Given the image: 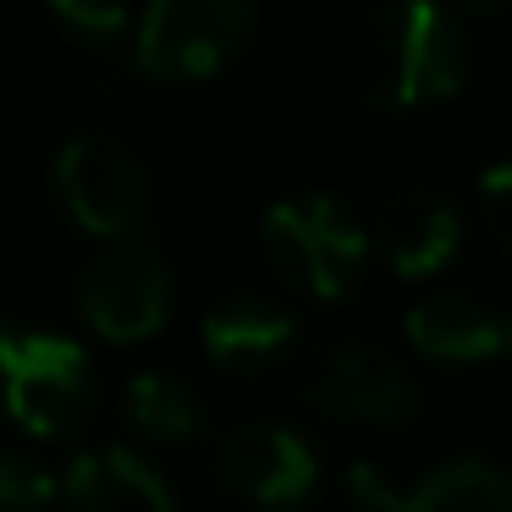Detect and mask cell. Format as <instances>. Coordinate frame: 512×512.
Masks as SVG:
<instances>
[{
	"label": "cell",
	"instance_id": "10",
	"mask_svg": "<svg viewBox=\"0 0 512 512\" xmlns=\"http://www.w3.org/2000/svg\"><path fill=\"white\" fill-rule=\"evenodd\" d=\"M375 226L397 276H430L457 254V204L430 182H408V188L386 193Z\"/></svg>",
	"mask_w": 512,
	"mask_h": 512
},
{
	"label": "cell",
	"instance_id": "15",
	"mask_svg": "<svg viewBox=\"0 0 512 512\" xmlns=\"http://www.w3.org/2000/svg\"><path fill=\"white\" fill-rule=\"evenodd\" d=\"M56 496V479L39 457L28 452H0V512H34Z\"/></svg>",
	"mask_w": 512,
	"mask_h": 512
},
{
	"label": "cell",
	"instance_id": "16",
	"mask_svg": "<svg viewBox=\"0 0 512 512\" xmlns=\"http://www.w3.org/2000/svg\"><path fill=\"white\" fill-rule=\"evenodd\" d=\"M50 6L83 39H116L127 23V0H50Z\"/></svg>",
	"mask_w": 512,
	"mask_h": 512
},
{
	"label": "cell",
	"instance_id": "18",
	"mask_svg": "<svg viewBox=\"0 0 512 512\" xmlns=\"http://www.w3.org/2000/svg\"><path fill=\"white\" fill-rule=\"evenodd\" d=\"M347 485H353L358 496L369 501V507H386V512H391V501H397V490H391V485H386V479H380L369 463H353V474H347Z\"/></svg>",
	"mask_w": 512,
	"mask_h": 512
},
{
	"label": "cell",
	"instance_id": "19",
	"mask_svg": "<svg viewBox=\"0 0 512 512\" xmlns=\"http://www.w3.org/2000/svg\"><path fill=\"white\" fill-rule=\"evenodd\" d=\"M490 6H496V0H490Z\"/></svg>",
	"mask_w": 512,
	"mask_h": 512
},
{
	"label": "cell",
	"instance_id": "12",
	"mask_svg": "<svg viewBox=\"0 0 512 512\" xmlns=\"http://www.w3.org/2000/svg\"><path fill=\"white\" fill-rule=\"evenodd\" d=\"M204 347L226 369L270 364L292 347V314L259 292H232V298L204 309Z\"/></svg>",
	"mask_w": 512,
	"mask_h": 512
},
{
	"label": "cell",
	"instance_id": "14",
	"mask_svg": "<svg viewBox=\"0 0 512 512\" xmlns=\"http://www.w3.org/2000/svg\"><path fill=\"white\" fill-rule=\"evenodd\" d=\"M122 413L138 435L149 441H188V435L204 430V408L177 375L166 369H138L122 391Z\"/></svg>",
	"mask_w": 512,
	"mask_h": 512
},
{
	"label": "cell",
	"instance_id": "17",
	"mask_svg": "<svg viewBox=\"0 0 512 512\" xmlns=\"http://www.w3.org/2000/svg\"><path fill=\"white\" fill-rule=\"evenodd\" d=\"M507 188H512V166L496 160L485 171V210H490V237L496 243H507Z\"/></svg>",
	"mask_w": 512,
	"mask_h": 512
},
{
	"label": "cell",
	"instance_id": "9",
	"mask_svg": "<svg viewBox=\"0 0 512 512\" xmlns=\"http://www.w3.org/2000/svg\"><path fill=\"white\" fill-rule=\"evenodd\" d=\"M67 512H177L171 479L133 446H89L67 463Z\"/></svg>",
	"mask_w": 512,
	"mask_h": 512
},
{
	"label": "cell",
	"instance_id": "13",
	"mask_svg": "<svg viewBox=\"0 0 512 512\" xmlns=\"http://www.w3.org/2000/svg\"><path fill=\"white\" fill-rule=\"evenodd\" d=\"M391 512H512V485L490 457H452L391 501Z\"/></svg>",
	"mask_w": 512,
	"mask_h": 512
},
{
	"label": "cell",
	"instance_id": "11",
	"mask_svg": "<svg viewBox=\"0 0 512 512\" xmlns=\"http://www.w3.org/2000/svg\"><path fill=\"white\" fill-rule=\"evenodd\" d=\"M507 336H512L507 314L463 287L424 292L408 309V342L430 358H496L507 347Z\"/></svg>",
	"mask_w": 512,
	"mask_h": 512
},
{
	"label": "cell",
	"instance_id": "8",
	"mask_svg": "<svg viewBox=\"0 0 512 512\" xmlns=\"http://www.w3.org/2000/svg\"><path fill=\"white\" fill-rule=\"evenodd\" d=\"M210 474L259 507H292L314 490L320 457L292 424L270 413H237L210 441Z\"/></svg>",
	"mask_w": 512,
	"mask_h": 512
},
{
	"label": "cell",
	"instance_id": "4",
	"mask_svg": "<svg viewBox=\"0 0 512 512\" xmlns=\"http://www.w3.org/2000/svg\"><path fill=\"white\" fill-rule=\"evenodd\" d=\"M292 391L320 413L364 424H408L424 413V391L413 386L408 364L386 342H320L292 364Z\"/></svg>",
	"mask_w": 512,
	"mask_h": 512
},
{
	"label": "cell",
	"instance_id": "3",
	"mask_svg": "<svg viewBox=\"0 0 512 512\" xmlns=\"http://www.w3.org/2000/svg\"><path fill=\"white\" fill-rule=\"evenodd\" d=\"M265 254L276 276L309 298H347L369 259V237L331 193H287L265 210Z\"/></svg>",
	"mask_w": 512,
	"mask_h": 512
},
{
	"label": "cell",
	"instance_id": "1",
	"mask_svg": "<svg viewBox=\"0 0 512 512\" xmlns=\"http://www.w3.org/2000/svg\"><path fill=\"white\" fill-rule=\"evenodd\" d=\"M347 89L375 111H413L463 89V34L441 0H375L342 45Z\"/></svg>",
	"mask_w": 512,
	"mask_h": 512
},
{
	"label": "cell",
	"instance_id": "5",
	"mask_svg": "<svg viewBox=\"0 0 512 512\" xmlns=\"http://www.w3.org/2000/svg\"><path fill=\"white\" fill-rule=\"evenodd\" d=\"M56 193L67 215L83 232L105 237H133L155 204V177L149 160L116 133H78L56 155Z\"/></svg>",
	"mask_w": 512,
	"mask_h": 512
},
{
	"label": "cell",
	"instance_id": "7",
	"mask_svg": "<svg viewBox=\"0 0 512 512\" xmlns=\"http://www.w3.org/2000/svg\"><path fill=\"white\" fill-rule=\"evenodd\" d=\"M78 309L111 342H144L171 314V265L144 237H116L78 270Z\"/></svg>",
	"mask_w": 512,
	"mask_h": 512
},
{
	"label": "cell",
	"instance_id": "6",
	"mask_svg": "<svg viewBox=\"0 0 512 512\" xmlns=\"http://www.w3.org/2000/svg\"><path fill=\"white\" fill-rule=\"evenodd\" d=\"M254 39V0H149L138 67L155 78H210Z\"/></svg>",
	"mask_w": 512,
	"mask_h": 512
},
{
	"label": "cell",
	"instance_id": "2",
	"mask_svg": "<svg viewBox=\"0 0 512 512\" xmlns=\"http://www.w3.org/2000/svg\"><path fill=\"white\" fill-rule=\"evenodd\" d=\"M0 397L34 435H67L89 419L94 369L83 342L39 325L0 320Z\"/></svg>",
	"mask_w": 512,
	"mask_h": 512
}]
</instances>
